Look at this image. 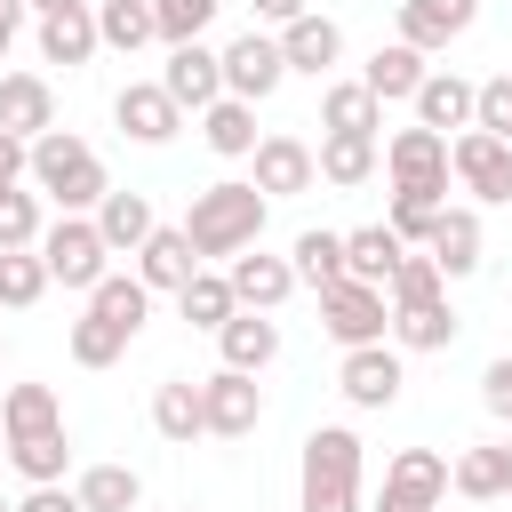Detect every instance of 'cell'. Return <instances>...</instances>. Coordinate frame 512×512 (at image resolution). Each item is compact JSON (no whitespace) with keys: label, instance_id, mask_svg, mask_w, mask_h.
I'll return each instance as SVG.
<instances>
[{"label":"cell","instance_id":"9a60e30c","mask_svg":"<svg viewBox=\"0 0 512 512\" xmlns=\"http://www.w3.org/2000/svg\"><path fill=\"white\" fill-rule=\"evenodd\" d=\"M448 496V456L440 448H400L384 464V504H416V512H440Z\"/></svg>","mask_w":512,"mask_h":512},{"label":"cell","instance_id":"ba28073f","mask_svg":"<svg viewBox=\"0 0 512 512\" xmlns=\"http://www.w3.org/2000/svg\"><path fill=\"white\" fill-rule=\"evenodd\" d=\"M448 168H456V184L472 192V200H512V144L504 136H488V128H464V136H448Z\"/></svg>","mask_w":512,"mask_h":512},{"label":"cell","instance_id":"6da1fadb","mask_svg":"<svg viewBox=\"0 0 512 512\" xmlns=\"http://www.w3.org/2000/svg\"><path fill=\"white\" fill-rule=\"evenodd\" d=\"M184 232H192L200 264H208V256H224V264H232L240 248H256V240H264V192H256V176H248V184H240V176H224V184L192 192Z\"/></svg>","mask_w":512,"mask_h":512},{"label":"cell","instance_id":"b9f144b4","mask_svg":"<svg viewBox=\"0 0 512 512\" xmlns=\"http://www.w3.org/2000/svg\"><path fill=\"white\" fill-rule=\"evenodd\" d=\"M0 424H8V440H24V432H48V424H64V408H56V392H48V384H8V400H0Z\"/></svg>","mask_w":512,"mask_h":512},{"label":"cell","instance_id":"f907efd6","mask_svg":"<svg viewBox=\"0 0 512 512\" xmlns=\"http://www.w3.org/2000/svg\"><path fill=\"white\" fill-rule=\"evenodd\" d=\"M24 16H32V0H0V64H8V48H16Z\"/></svg>","mask_w":512,"mask_h":512},{"label":"cell","instance_id":"cb8c5ba5","mask_svg":"<svg viewBox=\"0 0 512 512\" xmlns=\"http://www.w3.org/2000/svg\"><path fill=\"white\" fill-rule=\"evenodd\" d=\"M320 128H336V136H376V128H384V96H376L368 80H328Z\"/></svg>","mask_w":512,"mask_h":512},{"label":"cell","instance_id":"7dc6e473","mask_svg":"<svg viewBox=\"0 0 512 512\" xmlns=\"http://www.w3.org/2000/svg\"><path fill=\"white\" fill-rule=\"evenodd\" d=\"M480 408H488V416H496V424H512V352H504V360H488V368H480Z\"/></svg>","mask_w":512,"mask_h":512},{"label":"cell","instance_id":"603a6c76","mask_svg":"<svg viewBox=\"0 0 512 512\" xmlns=\"http://www.w3.org/2000/svg\"><path fill=\"white\" fill-rule=\"evenodd\" d=\"M104 48V32H96V0L88 8H56V16H40V64H88Z\"/></svg>","mask_w":512,"mask_h":512},{"label":"cell","instance_id":"f5cc1de1","mask_svg":"<svg viewBox=\"0 0 512 512\" xmlns=\"http://www.w3.org/2000/svg\"><path fill=\"white\" fill-rule=\"evenodd\" d=\"M56 8H88V0H32V16H56Z\"/></svg>","mask_w":512,"mask_h":512},{"label":"cell","instance_id":"7402d4cb","mask_svg":"<svg viewBox=\"0 0 512 512\" xmlns=\"http://www.w3.org/2000/svg\"><path fill=\"white\" fill-rule=\"evenodd\" d=\"M448 488H456V496H472V504L512 496V440H480V448H464V456L448 464Z\"/></svg>","mask_w":512,"mask_h":512},{"label":"cell","instance_id":"4316f807","mask_svg":"<svg viewBox=\"0 0 512 512\" xmlns=\"http://www.w3.org/2000/svg\"><path fill=\"white\" fill-rule=\"evenodd\" d=\"M392 344H400V352H448V344H456V312H448V296L392 304Z\"/></svg>","mask_w":512,"mask_h":512},{"label":"cell","instance_id":"8992f818","mask_svg":"<svg viewBox=\"0 0 512 512\" xmlns=\"http://www.w3.org/2000/svg\"><path fill=\"white\" fill-rule=\"evenodd\" d=\"M40 256H48V280H64V288H80V296L112 272V248H104L96 216H56V224L40 232Z\"/></svg>","mask_w":512,"mask_h":512},{"label":"cell","instance_id":"484cf974","mask_svg":"<svg viewBox=\"0 0 512 512\" xmlns=\"http://www.w3.org/2000/svg\"><path fill=\"white\" fill-rule=\"evenodd\" d=\"M432 256H440V272L448 280H464V272H480V208H440V224H432V240H424Z\"/></svg>","mask_w":512,"mask_h":512},{"label":"cell","instance_id":"f35d334b","mask_svg":"<svg viewBox=\"0 0 512 512\" xmlns=\"http://www.w3.org/2000/svg\"><path fill=\"white\" fill-rule=\"evenodd\" d=\"M128 344H136V336H128L120 320H104L96 304H88V312L72 320V360H80V368H112V360H120Z\"/></svg>","mask_w":512,"mask_h":512},{"label":"cell","instance_id":"f546056e","mask_svg":"<svg viewBox=\"0 0 512 512\" xmlns=\"http://www.w3.org/2000/svg\"><path fill=\"white\" fill-rule=\"evenodd\" d=\"M400 256H408V240H400L392 224H360V232H344V272H352V280H376V288H384Z\"/></svg>","mask_w":512,"mask_h":512},{"label":"cell","instance_id":"ffe728a7","mask_svg":"<svg viewBox=\"0 0 512 512\" xmlns=\"http://www.w3.org/2000/svg\"><path fill=\"white\" fill-rule=\"evenodd\" d=\"M216 352H224V368L264 376V368L280 360V320H272V312H232V320L216 328Z\"/></svg>","mask_w":512,"mask_h":512},{"label":"cell","instance_id":"f1b7e54d","mask_svg":"<svg viewBox=\"0 0 512 512\" xmlns=\"http://www.w3.org/2000/svg\"><path fill=\"white\" fill-rule=\"evenodd\" d=\"M424 72H432V64H424V48L392 40V48H376V56H368V72H360V80H368L384 104H408V96L424 88Z\"/></svg>","mask_w":512,"mask_h":512},{"label":"cell","instance_id":"2e32d148","mask_svg":"<svg viewBox=\"0 0 512 512\" xmlns=\"http://www.w3.org/2000/svg\"><path fill=\"white\" fill-rule=\"evenodd\" d=\"M472 24H480V0H400V40L424 48V56H440V48L464 40Z\"/></svg>","mask_w":512,"mask_h":512},{"label":"cell","instance_id":"db71d44e","mask_svg":"<svg viewBox=\"0 0 512 512\" xmlns=\"http://www.w3.org/2000/svg\"><path fill=\"white\" fill-rule=\"evenodd\" d=\"M0 456H8V424H0Z\"/></svg>","mask_w":512,"mask_h":512},{"label":"cell","instance_id":"7c38bea8","mask_svg":"<svg viewBox=\"0 0 512 512\" xmlns=\"http://www.w3.org/2000/svg\"><path fill=\"white\" fill-rule=\"evenodd\" d=\"M112 120H120L128 144H168V136L184 128V104H176L160 80H128V88L112 96Z\"/></svg>","mask_w":512,"mask_h":512},{"label":"cell","instance_id":"ab89813d","mask_svg":"<svg viewBox=\"0 0 512 512\" xmlns=\"http://www.w3.org/2000/svg\"><path fill=\"white\" fill-rule=\"evenodd\" d=\"M384 296H392V304H424V296H448V272H440V256H432V248H408V256L392 264Z\"/></svg>","mask_w":512,"mask_h":512},{"label":"cell","instance_id":"681fc988","mask_svg":"<svg viewBox=\"0 0 512 512\" xmlns=\"http://www.w3.org/2000/svg\"><path fill=\"white\" fill-rule=\"evenodd\" d=\"M24 176H32V144L16 128H0V184H24Z\"/></svg>","mask_w":512,"mask_h":512},{"label":"cell","instance_id":"836d02e7","mask_svg":"<svg viewBox=\"0 0 512 512\" xmlns=\"http://www.w3.org/2000/svg\"><path fill=\"white\" fill-rule=\"evenodd\" d=\"M288 264H296V280H304L312 296H320V288H336V280H344V232H320V224H312V232H296Z\"/></svg>","mask_w":512,"mask_h":512},{"label":"cell","instance_id":"d590c367","mask_svg":"<svg viewBox=\"0 0 512 512\" xmlns=\"http://www.w3.org/2000/svg\"><path fill=\"white\" fill-rule=\"evenodd\" d=\"M48 296V256L40 248H0V312H32Z\"/></svg>","mask_w":512,"mask_h":512},{"label":"cell","instance_id":"83f0119b","mask_svg":"<svg viewBox=\"0 0 512 512\" xmlns=\"http://www.w3.org/2000/svg\"><path fill=\"white\" fill-rule=\"evenodd\" d=\"M200 136H208V152H224V160H248L264 136H256V104L248 96H216L208 112H200Z\"/></svg>","mask_w":512,"mask_h":512},{"label":"cell","instance_id":"3957f363","mask_svg":"<svg viewBox=\"0 0 512 512\" xmlns=\"http://www.w3.org/2000/svg\"><path fill=\"white\" fill-rule=\"evenodd\" d=\"M360 432L352 424H320L304 432V512H360Z\"/></svg>","mask_w":512,"mask_h":512},{"label":"cell","instance_id":"4fadbf2b","mask_svg":"<svg viewBox=\"0 0 512 512\" xmlns=\"http://www.w3.org/2000/svg\"><path fill=\"white\" fill-rule=\"evenodd\" d=\"M248 160H256V192L264 200H288V192H312L320 184V152L304 136H264Z\"/></svg>","mask_w":512,"mask_h":512},{"label":"cell","instance_id":"9f6ffc18","mask_svg":"<svg viewBox=\"0 0 512 512\" xmlns=\"http://www.w3.org/2000/svg\"><path fill=\"white\" fill-rule=\"evenodd\" d=\"M0 512H16V504H0Z\"/></svg>","mask_w":512,"mask_h":512},{"label":"cell","instance_id":"d4e9b609","mask_svg":"<svg viewBox=\"0 0 512 512\" xmlns=\"http://www.w3.org/2000/svg\"><path fill=\"white\" fill-rule=\"evenodd\" d=\"M152 224H160V216H152L144 192H104V200H96V232H104L112 256H136V248L152 240Z\"/></svg>","mask_w":512,"mask_h":512},{"label":"cell","instance_id":"44dd1931","mask_svg":"<svg viewBox=\"0 0 512 512\" xmlns=\"http://www.w3.org/2000/svg\"><path fill=\"white\" fill-rule=\"evenodd\" d=\"M0 128H16L24 144L56 128V88L40 72H0Z\"/></svg>","mask_w":512,"mask_h":512},{"label":"cell","instance_id":"c3c4849f","mask_svg":"<svg viewBox=\"0 0 512 512\" xmlns=\"http://www.w3.org/2000/svg\"><path fill=\"white\" fill-rule=\"evenodd\" d=\"M16 512H88V504H80V488H64V480H40V488H32Z\"/></svg>","mask_w":512,"mask_h":512},{"label":"cell","instance_id":"d6986e66","mask_svg":"<svg viewBox=\"0 0 512 512\" xmlns=\"http://www.w3.org/2000/svg\"><path fill=\"white\" fill-rule=\"evenodd\" d=\"M408 104H416V120H424V128H440V136L456 128V136H464V128H472V112H480V88H472L464 72H424V88H416Z\"/></svg>","mask_w":512,"mask_h":512},{"label":"cell","instance_id":"e575fe53","mask_svg":"<svg viewBox=\"0 0 512 512\" xmlns=\"http://www.w3.org/2000/svg\"><path fill=\"white\" fill-rule=\"evenodd\" d=\"M96 32H104V48L136 56L144 40H160V16H152V0H96Z\"/></svg>","mask_w":512,"mask_h":512},{"label":"cell","instance_id":"8fae6325","mask_svg":"<svg viewBox=\"0 0 512 512\" xmlns=\"http://www.w3.org/2000/svg\"><path fill=\"white\" fill-rule=\"evenodd\" d=\"M160 88H168L184 112H208V104L224 96V48H208V40H184V48H168V64H160Z\"/></svg>","mask_w":512,"mask_h":512},{"label":"cell","instance_id":"4dcf8cb0","mask_svg":"<svg viewBox=\"0 0 512 512\" xmlns=\"http://www.w3.org/2000/svg\"><path fill=\"white\" fill-rule=\"evenodd\" d=\"M176 304H184V320H192V328H208V336H216V328L240 312V296H232V272H208V264H200V272L176 288Z\"/></svg>","mask_w":512,"mask_h":512},{"label":"cell","instance_id":"ee69618b","mask_svg":"<svg viewBox=\"0 0 512 512\" xmlns=\"http://www.w3.org/2000/svg\"><path fill=\"white\" fill-rule=\"evenodd\" d=\"M152 16H160V40L184 48V40H200V32L224 16V0H152Z\"/></svg>","mask_w":512,"mask_h":512},{"label":"cell","instance_id":"60d3db41","mask_svg":"<svg viewBox=\"0 0 512 512\" xmlns=\"http://www.w3.org/2000/svg\"><path fill=\"white\" fill-rule=\"evenodd\" d=\"M88 304H96L104 320H120V328L136 336V328H144V312H152V288H144V280H128V272H104V280L88 288Z\"/></svg>","mask_w":512,"mask_h":512},{"label":"cell","instance_id":"bcb514c9","mask_svg":"<svg viewBox=\"0 0 512 512\" xmlns=\"http://www.w3.org/2000/svg\"><path fill=\"white\" fill-rule=\"evenodd\" d=\"M472 128H488V136H504V144H512V72L480 80V112H472Z\"/></svg>","mask_w":512,"mask_h":512},{"label":"cell","instance_id":"52a82bcc","mask_svg":"<svg viewBox=\"0 0 512 512\" xmlns=\"http://www.w3.org/2000/svg\"><path fill=\"white\" fill-rule=\"evenodd\" d=\"M200 424H208L216 440H248V432L264 424V392H256V376H248V368H216V376H200Z\"/></svg>","mask_w":512,"mask_h":512},{"label":"cell","instance_id":"30bf717a","mask_svg":"<svg viewBox=\"0 0 512 512\" xmlns=\"http://www.w3.org/2000/svg\"><path fill=\"white\" fill-rule=\"evenodd\" d=\"M400 384H408V368H400V352L392 344H352L344 352V368H336V392L352 400V408H392L400 400Z\"/></svg>","mask_w":512,"mask_h":512},{"label":"cell","instance_id":"74e56055","mask_svg":"<svg viewBox=\"0 0 512 512\" xmlns=\"http://www.w3.org/2000/svg\"><path fill=\"white\" fill-rule=\"evenodd\" d=\"M72 488H80L88 512H136V504H144V480H136L128 464H88Z\"/></svg>","mask_w":512,"mask_h":512},{"label":"cell","instance_id":"7a4b0ae2","mask_svg":"<svg viewBox=\"0 0 512 512\" xmlns=\"http://www.w3.org/2000/svg\"><path fill=\"white\" fill-rule=\"evenodd\" d=\"M32 184H40V200H56L64 216H96V200L112 192V176H104L96 144H88V136H72V128L32 136Z\"/></svg>","mask_w":512,"mask_h":512},{"label":"cell","instance_id":"1f68e13d","mask_svg":"<svg viewBox=\"0 0 512 512\" xmlns=\"http://www.w3.org/2000/svg\"><path fill=\"white\" fill-rule=\"evenodd\" d=\"M152 432L176 440V448H192V432H208V424H200V384H192V376H168V384L152 392Z\"/></svg>","mask_w":512,"mask_h":512},{"label":"cell","instance_id":"5b68a950","mask_svg":"<svg viewBox=\"0 0 512 512\" xmlns=\"http://www.w3.org/2000/svg\"><path fill=\"white\" fill-rule=\"evenodd\" d=\"M384 168H392V192H416V200H440V208H448V176H456V168H448V136H440V128H424V120L400 128V136L384 144Z\"/></svg>","mask_w":512,"mask_h":512},{"label":"cell","instance_id":"11a10c76","mask_svg":"<svg viewBox=\"0 0 512 512\" xmlns=\"http://www.w3.org/2000/svg\"><path fill=\"white\" fill-rule=\"evenodd\" d=\"M384 512H416V504H384Z\"/></svg>","mask_w":512,"mask_h":512},{"label":"cell","instance_id":"f6af8a7d","mask_svg":"<svg viewBox=\"0 0 512 512\" xmlns=\"http://www.w3.org/2000/svg\"><path fill=\"white\" fill-rule=\"evenodd\" d=\"M408 248H424L432 240V224H440V200H416V192H392V216H384Z\"/></svg>","mask_w":512,"mask_h":512},{"label":"cell","instance_id":"9c48e42d","mask_svg":"<svg viewBox=\"0 0 512 512\" xmlns=\"http://www.w3.org/2000/svg\"><path fill=\"white\" fill-rule=\"evenodd\" d=\"M288 80V56H280V32H240L232 48H224V96H248V104H264L272 88Z\"/></svg>","mask_w":512,"mask_h":512},{"label":"cell","instance_id":"277c9868","mask_svg":"<svg viewBox=\"0 0 512 512\" xmlns=\"http://www.w3.org/2000/svg\"><path fill=\"white\" fill-rule=\"evenodd\" d=\"M320 328L352 352V344H384L392 336V296L376 288V280H336V288H320Z\"/></svg>","mask_w":512,"mask_h":512},{"label":"cell","instance_id":"e0dca14e","mask_svg":"<svg viewBox=\"0 0 512 512\" xmlns=\"http://www.w3.org/2000/svg\"><path fill=\"white\" fill-rule=\"evenodd\" d=\"M280 56H288V72L328 80V72H336V56H344V24H336V16H320V8H304L296 24H280Z\"/></svg>","mask_w":512,"mask_h":512},{"label":"cell","instance_id":"7bdbcfd3","mask_svg":"<svg viewBox=\"0 0 512 512\" xmlns=\"http://www.w3.org/2000/svg\"><path fill=\"white\" fill-rule=\"evenodd\" d=\"M40 192L24 184H0V248H40Z\"/></svg>","mask_w":512,"mask_h":512},{"label":"cell","instance_id":"8d00e7d4","mask_svg":"<svg viewBox=\"0 0 512 512\" xmlns=\"http://www.w3.org/2000/svg\"><path fill=\"white\" fill-rule=\"evenodd\" d=\"M8 464L40 488V480H64V464H72V440H64V424H48V432H24V440H8Z\"/></svg>","mask_w":512,"mask_h":512},{"label":"cell","instance_id":"5bb4252c","mask_svg":"<svg viewBox=\"0 0 512 512\" xmlns=\"http://www.w3.org/2000/svg\"><path fill=\"white\" fill-rule=\"evenodd\" d=\"M232 296H240V312H280L288 296H296V264L288 256H264V248H240L232 264Z\"/></svg>","mask_w":512,"mask_h":512},{"label":"cell","instance_id":"ac0fdd59","mask_svg":"<svg viewBox=\"0 0 512 512\" xmlns=\"http://www.w3.org/2000/svg\"><path fill=\"white\" fill-rule=\"evenodd\" d=\"M192 272H200V248H192V232H184V224H152V240L136 248V280L176 296Z\"/></svg>","mask_w":512,"mask_h":512},{"label":"cell","instance_id":"816d5d0a","mask_svg":"<svg viewBox=\"0 0 512 512\" xmlns=\"http://www.w3.org/2000/svg\"><path fill=\"white\" fill-rule=\"evenodd\" d=\"M248 8H256V24H296L312 0H248Z\"/></svg>","mask_w":512,"mask_h":512},{"label":"cell","instance_id":"d6a6232c","mask_svg":"<svg viewBox=\"0 0 512 512\" xmlns=\"http://www.w3.org/2000/svg\"><path fill=\"white\" fill-rule=\"evenodd\" d=\"M376 176V136H320V184H336V192H352V184H368Z\"/></svg>","mask_w":512,"mask_h":512}]
</instances>
